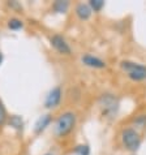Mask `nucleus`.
Segmentation results:
<instances>
[{"mask_svg": "<svg viewBox=\"0 0 146 155\" xmlns=\"http://www.w3.org/2000/svg\"><path fill=\"white\" fill-rule=\"evenodd\" d=\"M50 45L60 55H64V56L72 55V47L61 34H52L50 37Z\"/></svg>", "mask_w": 146, "mask_h": 155, "instance_id": "nucleus-5", "label": "nucleus"}, {"mask_svg": "<svg viewBox=\"0 0 146 155\" xmlns=\"http://www.w3.org/2000/svg\"><path fill=\"white\" fill-rule=\"evenodd\" d=\"M81 63H82L85 67L94 68V69H103V68L107 67L105 60H102L97 56H93V55H90V54H84L82 56H81Z\"/></svg>", "mask_w": 146, "mask_h": 155, "instance_id": "nucleus-7", "label": "nucleus"}, {"mask_svg": "<svg viewBox=\"0 0 146 155\" xmlns=\"http://www.w3.org/2000/svg\"><path fill=\"white\" fill-rule=\"evenodd\" d=\"M121 142L128 151L134 153L141 146V136L134 128H125L121 132Z\"/></svg>", "mask_w": 146, "mask_h": 155, "instance_id": "nucleus-4", "label": "nucleus"}, {"mask_svg": "<svg viewBox=\"0 0 146 155\" xmlns=\"http://www.w3.org/2000/svg\"><path fill=\"white\" fill-rule=\"evenodd\" d=\"M88 4H89V7L91 8V11L95 12V13H99V12H101L103 8H105V5H106V3L103 2V0H90Z\"/></svg>", "mask_w": 146, "mask_h": 155, "instance_id": "nucleus-15", "label": "nucleus"}, {"mask_svg": "<svg viewBox=\"0 0 146 155\" xmlns=\"http://www.w3.org/2000/svg\"><path fill=\"white\" fill-rule=\"evenodd\" d=\"M132 124L137 129H146V115H137L132 120Z\"/></svg>", "mask_w": 146, "mask_h": 155, "instance_id": "nucleus-14", "label": "nucleus"}, {"mask_svg": "<svg viewBox=\"0 0 146 155\" xmlns=\"http://www.w3.org/2000/svg\"><path fill=\"white\" fill-rule=\"evenodd\" d=\"M71 7V3L68 0H56L51 5V11L56 15H65Z\"/></svg>", "mask_w": 146, "mask_h": 155, "instance_id": "nucleus-10", "label": "nucleus"}, {"mask_svg": "<svg viewBox=\"0 0 146 155\" xmlns=\"http://www.w3.org/2000/svg\"><path fill=\"white\" fill-rule=\"evenodd\" d=\"M61 99H63V89L60 86H55L47 93L45 98V108L47 110L58 108L60 103H61Z\"/></svg>", "mask_w": 146, "mask_h": 155, "instance_id": "nucleus-6", "label": "nucleus"}, {"mask_svg": "<svg viewBox=\"0 0 146 155\" xmlns=\"http://www.w3.org/2000/svg\"><path fill=\"white\" fill-rule=\"evenodd\" d=\"M45 155H52V154H45Z\"/></svg>", "mask_w": 146, "mask_h": 155, "instance_id": "nucleus-19", "label": "nucleus"}, {"mask_svg": "<svg viewBox=\"0 0 146 155\" xmlns=\"http://www.w3.org/2000/svg\"><path fill=\"white\" fill-rule=\"evenodd\" d=\"M75 12H76V16L78 17L81 21H88L90 17H91V15H93L91 8L89 7V4H85V3L77 4Z\"/></svg>", "mask_w": 146, "mask_h": 155, "instance_id": "nucleus-9", "label": "nucleus"}, {"mask_svg": "<svg viewBox=\"0 0 146 155\" xmlns=\"http://www.w3.org/2000/svg\"><path fill=\"white\" fill-rule=\"evenodd\" d=\"M7 121H8V112H7V108H5L4 102L0 99V128L5 125Z\"/></svg>", "mask_w": 146, "mask_h": 155, "instance_id": "nucleus-16", "label": "nucleus"}, {"mask_svg": "<svg viewBox=\"0 0 146 155\" xmlns=\"http://www.w3.org/2000/svg\"><path fill=\"white\" fill-rule=\"evenodd\" d=\"M51 123H52V115L51 114H45V115L39 116V117L37 119L35 124H34V128H33L34 133H35L37 136L42 134V133L51 125Z\"/></svg>", "mask_w": 146, "mask_h": 155, "instance_id": "nucleus-8", "label": "nucleus"}, {"mask_svg": "<svg viewBox=\"0 0 146 155\" xmlns=\"http://www.w3.org/2000/svg\"><path fill=\"white\" fill-rule=\"evenodd\" d=\"M72 153L75 155H90L91 150H90V146L86 143H80V145H76L73 147Z\"/></svg>", "mask_w": 146, "mask_h": 155, "instance_id": "nucleus-13", "label": "nucleus"}, {"mask_svg": "<svg viewBox=\"0 0 146 155\" xmlns=\"http://www.w3.org/2000/svg\"><path fill=\"white\" fill-rule=\"evenodd\" d=\"M7 5L13 11H22V5H21L20 2H16V0H12V2H7Z\"/></svg>", "mask_w": 146, "mask_h": 155, "instance_id": "nucleus-17", "label": "nucleus"}, {"mask_svg": "<svg viewBox=\"0 0 146 155\" xmlns=\"http://www.w3.org/2000/svg\"><path fill=\"white\" fill-rule=\"evenodd\" d=\"M120 67L127 73L128 78L134 81V82L146 80V65H142V64L136 61H131V60H123L120 63Z\"/></svg>", "mask_w": 146, "mask_h": 155, "instance_id": "nucleus-3", "label": "nucleus"}, {"mask_svg": "<svg viewBox=\"0 0 146 155\" xmlns=\"http://www.w3.org/2000/svg\"><path fill=\"white\" fill-rule=\"evenodd\" d=\"M7 124H8V125H9L12 129H15V130H17V132H22V130H24V125H25L22 116H20V115L8 116Z\"/></svg>", "mask_w": 146, "mask_h": 155, "instance_id": "nucleus-11", "label": "nucleus"}, {"mask_svg": "<svg viewBox=\"0 0 146 155\" xmlns=\"http://www.w3.org/2000/svg\"><path fill=\"white\" fill-rule=\"evenodd\" d=\"M98 106H99L101 112L105 117L112 119V117H116V115L119 112L120 102L116 95H114L111 93H105L99 97Z\"/></svg>", "mask_w": 146, "mask_h": 155, "instance_id": "nucleus-2", "label": "nucleus"}, {"mask_svg": "<svg viewBox=\"0 0 146 155\" xmlns=\"http://www.w3.org/2000/svg\"><path fill=\"white\" fill-rule=\"evenodd\" d=\"M24 21L18 18V17H11L9 20L7 21V28L11 30V31H18V30L24 29Z\"/></svg>", "mask_w": 146, "mask_h": 155, "instance_id": "nucleus-12", "label": "nucleus"}, {"mask_svg": "<svg viewBox=\"0 0 146 155\" xmlns=\"http://www.w3.org/2000/svg\"><path fill=\"white\" fill-rule=\"evenodd\" d=\"M77 124V116L73 111H65L55 120L54 124V134L58 138H64L71 134Z\"/></svg>", "mask_w": 146, "mask_h": 155, "instance_id": "nucleus-1", "label": "nucleus"}, {"mask_svg": "<svg viewBox=\"0 0 146 155\" xmlns=\"http://www.w3.org/2000/svg\"><path fill=\"white\" fill-rule=\"evenodd\" d=\"M3 61H4V54L2 52V50H0V65L3 64Z\"/></svg>", "mask_w": 146, "mask_h": 155, "instance_id": "nucleus-18", "label": "nucleus"}]
</instances>
